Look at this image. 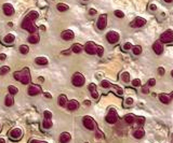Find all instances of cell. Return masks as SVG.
<instances>
[{
  "label": "cell",
  "instance_id": "cell-1",
  "mask_svg": "<svg viewBox=\"0 0 173 143\" xmlns=\"http://www.w3.org/2000/svg\"><path fill=\"white\" fill-rule=\"evenodd\" d=\"M14 79L16 81L21 82L24 85H29L31 84V72L28 68H24L21 71L14 72Z\"/></svg>",
  "mask_w": 173,
  "mask_h": 143
},
{
  "label": "cell",
  "instance_id": "cell-2",
  "mask_svg": "<svg viewBox=\"0 0 173 143\" xmlns=\"http://www.w3.org/2000/svg\"><path fill=\"white\" fill-rule=\"evenodd\" d=\"M35 21H31L29 19L28 17L25 16V19H23V22H22V28L25 30H27L28 32H31V34H36V31H37V26L35 25Z\"/></svg>",
  "mask_w": 173,
  "mask_h": 143
},
{
  "label": "cell",
  "instance_id": "cell-3",
  "mask_svg": "<svg viewBox=\"0 0 173 143\" xmlns=\"http://www.w3.org/2000/svg\"><path fill=\"white\" fill-rule=\"evenodd\" d=\"M85 83V76L81 74L80 72H76V73H74L73 78H72V84H73L74 86L76 87H81L83 86Z\"/></svg>",
  "mask_w": 173,
  "mask_h": 143
},
{
  "label": "cell",
  "instance_id": "cell-4",
  "mask_svg": "<svg viewBox=\"0 0 173 143\" xmlns=\"http://www.w3.org/2000/svg\"><path fill=\"white\" fill-rule=\"evenodd\" d=\"M106 40L109 44H116L120 40V34L115 30H110L106 34Z\"/></svg>",
  "mask_w": 173,
  "mask_h": 143
},
{
  "label": "cell",
  "instance_id": "cell-5",
  "mask_svg": "<svg viewBox=\"0 0 173 143\" xmlns=\"http://www.w3.org/2000/svg\"><path fill=\"white\" fill-rule=\"evenodd\" d=\"M8 135L9 138H10V140H12V141H17V140H19L21 138H22V135H23V132H22V129L21 128H12L11 130L8 132Z\"/></svg>",
  "mask_w": 173,
  "mask_h": 143
},
{
  "label": "cell",
  "instance_id": "cell-6",
  "mask_svg": "<svg viewBox=\"0 0 173 143\" xmlns=\"http://www.w3.org/2000/svg\"><path fill=\"white\" fill-rule=\"evenodd\" d=\"M105 120L108 124H116L118 122V114L115 109H109L107 115L105 117Z\"/></svg>",
  "mask_w": 173,
  "mask_h": 143
},
{
  "label": "cell",
  "instance_id": "cell-7",
  "mask_svg": "<svg viewBox=\"0 0 173 143\" xmlns=\"http://www.w3.org/2000/svg\"><path fill=\"white\" fill-rule=\"evenodd\" d=\"M82 124L88 130H94L96 128V123L94 122L92 117L90 116H85L82 118Z\"/></svg>",
  "mask_w": 173,
  "mask_h": 143
},
{
  "label": "cell",
  "instance_id": "cell-8",
  "mask_svg": "<svg viewBox=\"0 0 173 143\" xmlns=\"http://www.w3.org/2000/svg\"><path fill=\"white\" fill-rule=\"evenodd\" d=\"M160 41L162 43H172L173 42V31L171 29L165 30L160 36Z\"/></svg>",
  "mask_w": 173,
  "mask_h": 143
},
{
  "label": "cell",
  "instance_id": "cell-9",
  "mask_svg": "<svg viewBox=\"0 0 173 143\" xmlns=\"http://www.w3.org/2000/svg\"><path fill=\"white\" fill-rule=\"evenodd\" d=\"M107 26V14H101L96 22V27L99 30H104Z\"/></svg>",
  "mask_w": 173,
  "mask_h": 143
},
{
  "label": "cell",
  "instance_id": "cell-10",
  "mask_svg": "<svg viewBox=\"0 0 173 143\" xmlns=\"http://www.w3.org/2000/svg\"><path fill=\"white\" fill-rule=\"evenodd\" d=\"M83 50H85V53H87V54H89V55H95V54H96V50H97V45H96L94 42L89 41V42H87V43H85Z\"/></svg>",
  "mask_w": 173,
  "mask_h": 143
},
{
  "label": "cell",
  "instance_id": "cell-11",
  "mask_svg": "<svg viewBox=\"0 0 173 143\" xmlns=\"http://www.w3.org/2000/svg\"><path fill=\"white\" fill-rule=\"evenodd\" d=\"M145 25H146V19L141 17V16L135 17V19L130 23V26L132 27V28H141V27L145 26Z\"/></svg>",
  "mask_w": 173,
  "mask_h": 143
},
{
  "label": "cell",
  "instance_id": "cell-12",
  "mask_svg": "<svg viewBox=\"0 0 173 143\" xmlns=\"http://www.w3.org/2000/svg\"><path fill=\"white\" fill-rule=\"evenodd\" d=\"M41 93V88L40 86L36 85V84H29V86L27 88V94L29 96H37Z\"/></svg>",
  "mask_w": 173,
  "mask_h": 143
},
{
  "label": "cell",
  "instance_id": "cell-13",
  "mask_svg": "<svg viewBox=\"0 0 173 143\" xmlns=\"http://www.w3.org/2000/svg\"><path fill=\"white\" fill-rule=\"evenodd\" d=\"M2 10H3L4 15H7V16H12L15 13V9L11 3H4L3 7H2Z\"/></svg>",
  "mask_w": 173,
  "mask_h": 143
},
{
  "label": "cell",
  "instance_id": "cell-14",
  "mask_svg": "<svg viewBox=\"0 0 173 143\" xmlns=\"http://www.w3.org/2000/svg\"><path fill=\"white\" fill-rule=\"evenodd\" d=\"M61 38L63 40H65V41H70V40H73L75 38V32L70 29L64 30V31H62Z\"/></svg>",
  "mask_w": 173,
  "mask_h": 143
},
{
  "label": "cell",
  "instance_id": "cell-15",
  "mask_svg": "<svg viewBox=\"0 0 173 143\" xmlns=\"http://www.w3.org/2000/svg\"><path fill=\"white\" fill-rule=\"evenodd\" d=\"M163 43H162L160 40H157V41L155 42L154 44H153V51H154L157 55H161L162 52H163Z\"/></svg>",
  "mask_w": 173,
  "mask_h": 143
},
{
  "label": "cell",
  "instance_id": "cell-16",
  "mask_svg": "<svg viewBox=\"0 0 173 143\" xmlns=\"http://www.w3.org/2000/svg\"><path fill=\"white\" fill-rule=\"evenodd\" d=\"M66 108H67L69 111H76V110H78V108H79V102H78L77 100H75V99H72V100H69V101L67 102Z\"/></svg>",
  "mask_w": 173,
  "mask_h": 143
},
{
  "label": "cell",
  "instance_id": "cell-17",
  "mask_svg": "<svg viewBox=\"0 0 173 143\" xmlns=\"http://www.w3.org/2000/svg\"><path fill=\"white\" fill-rule=\"evenodd\" d=\"M14 41H15V36L13 34H6L3 37V39H2V42H3L4 44L7 45H11L14 43Z\"/></svg>",
  "mask_w": 173,
  "mask_h": 143
},
{
  "label": "cell",
  "instance_id": "cell-18",
  "mask_svg": "<svg viewBox=\"0 0 173 143\" xmlns=\"http://www.w3.org/2000/svg\"><path fill=\"white\" fill-rule=\"evenodd\" d=\"M88 89H89V91H90V94H91L93 99H99V93H97V90H96V85L94 84V83L89 84Z\"/></svg>",
  "mask_w": 173,
  "mask_h": 143
},
{
  "label": "cell",
  "instance_id": "cell-19",
  "mask_svg": "<svg viewBox=\"0 0 173 143\" xmlns=\"http://www.w3.org/2000/svg\"><path fill=\"white\" fill-rule=\"evenodd\" d=\"M72 140V135L69 132H62L60 135V143H68Z\"/></svg>",
  "mask_w": 173,
  "mask_h": 143
},
{
  "label": "cell",
  "instance_id": "cell-20",
  "mask_svg": "<svg viewBox=\"0 0 173 143\" xmlns=\"http://www.w3.org/2000/svg\"><path fill=\"white\" fill-rule=\"evenodd\" d=\"M35 63L37 65H39V66H47V65L49 64V60L44 56H39V57H36Z\"/></svg>",
  "mask_w": 173,
  "mask_h": 143
},
{
  "label": "cell",
  "instance_id": "cell-21",
  "mask_svg": "<svg viewBox=\"0 0 173 143\" xmlns=\"http://www.w3.org/2000/svg\"><path fill=\"white\" fill-rule=\"evenodd\" d=\"M67 102H68V100H67V97H66V95H60V96H58V105H60V107H62V108L66 107Z\"/></svg>",
  "mask_w": 173,
  "mask_h": 143
},
{
  "label": "cell",
  "instance_id": "cell-22",
  "mask_svg": "<svg viewBox=\"0 0 173 143\" xmlns=\"http://www.w3.org/2000/svg\"><path fill=\"white\" fill-rule=\"evenodd\" d=\"M82 50H83V46L79 43H75V44L72 45V47H70V51L75 54H79V53L82 52Z\"/></svg>",
  "mask_w": 173,
  "mask_h": 143
},
{
  "label": "cell",
  "instance_id": "cell-23",
  "mask_svg": "<svg viewBox=\"0 0 173 143\" xmlns=\"http://www.w3.org/2000/svg\"><path fill=\"white\" fill-rule=\"evenodd\" d=\"M14 103V98H13V95L11 94H8L4 98V104L7 105V107H12Z\"/></svg>",
  "mask_w": 173,
  "mask_h": 143
},
{
  "label": "cell",
  "instance_id": "cell-24",
  "mask_svg": "<svg viewBox=\"0 0 173 143\" xmlns=\"http://www.w3.org/2000/svg\"><path fill=\"white\" fill-rule=\"evenodd\" d=\"M158 98H159L160 102L165 103V104H168V103H170V101H171L170 96H168V95H165V94H160L158 96Z\"/></svg>",
  "mask_w": 173,
  "mask_h": 143
},
{
  "label": "cell",
  "instance_id": "cell-25",
  "mask_svg": "<svg viewBox=\"0 0 173 143\" xmlns=\"http://www.w3.org/2000/svg\"><path fill=\"white\" fill-rule=\"evenodd\" d=\"M53 126V122H52V118H43L42 122V127L44 129H50Z\"/></svg>",
  "mask_w": 173,
  "mask_h": 143
},
{
  "label": "cell",
  "instance_id": "cell-26",
  "mask_svg": "<svg viewBox=\"0 0 173 143\" xmlns=\"http://www.w3.org/2000/svg\"><path fill=\"white\" fill-rule=\"evenodd\" d=\"M26 17H28V19H31V21H36V19L39 17V13L37 11H35V10H31V11L28 12V14L26 15Z\"/></svg>",
  "mask_w": 173,
  "mask_h": 143
},
{
  "label": "cell",
  "instance_id": "cell-27",
  "mask_svg": "<svg viewBox=\"0 0 173 143\" xmlns=\"http://www.w3.org/2000/svg\"><path fill=\"white\" fill-rule=\"evenodd\" d=\"M39 36L37 34H31L29 37H28V42L29 43H31V44H36V43H38L39 42Z\"/></svg>",
  "mask_w": 173,
  "mask_h": 143
},
{
  "label": "cell",
  "instance_id": "cell-28",
  "mask_svg": "<svg viewBox=\"0 0 173 143\" xmlns=\"http://www.w3.org/2000/svg\"><path fill=\"white\" fill-rule=\"evenodd\" d=\"M145 135V132L143 129H136L134 132H133V137H134L135 139H142L143 137Z\"/></svg>",
  "mask_w": 173,
  "mask_h": 143
},
{
  "label": "cell",
  "instance_id": "cell-29",
  "mask_svg": "<svg viewBox=\"0 0 173 143\" xmlns=\"http://www.w3.org/2000/svg\"><path fill=\"white\" fill-rule=\"evenodd\" d=\"M56 9H58V11H60V12H66V11H68L69 10V7H68V4H66V3H58V6H56Z\"/></svg>",
  "mask_w": 173,
  "mask_h": 143
},
{
  "label": "cell",
  "instance_id": "cell-30",
  "mask_svg": "<svg viewBox=\"0 0 173 143\" xmlns=\"http://www.w3.org/2000/svg\"><path fill=\"white\" fill-rule=\"evenodd\" d=\"M124 120H126L127 124H133L135 122V116L133 114H127V115L124 116Z\"/></svg>",
  "mask_w": 173,
  "mask_h": 143
},
{
  "label": "cell",
  "instance_id": "cell-31",
  "mask_svg": "<svg viewBox=\"0 0 173 143\" xmlns=\"http://www.w3.org/2000/svg\"><path fill=\"white\" fill-rule=\"evenodd\" d=\"M132 53H133V55H141L142 54V46L141 45H134L132 47Z\"/></svg>",
  "mask_w": 173,
  "mask_h": 143
},
{
  "label": "cell",
  "instance_id": "cell-32",
  "mask_svg": "<svg viewBox=\"0 0 173 143\" xmlns=\"http://www.w3.org/2000/svg\"><path fill=\"white\" fill-rule=\"evenodd\" d=\"M145 123V117H142V116H138V117H135V124L138 127H141L143 126Z\"/></svg>",
  "mask_w": 173,
  "mask_h": 143
},
{
  "label": "cell",
  "instance_id": "cell-33",
  "mask_svg": "<svg viewBox=\"0 0 173 143\" xmlns=\"http://www.w3.org/2000/svg\"><path fill=\"white\" fill-rule=\"evenodd\" d=\"M121 80H122V82H124V83H129L130 82V73L127 71L122 72V74H121Z\"/></svg>",
  "mask_w": 173,
  "mask_h": 143
},
{
  "label": "cell",
  "instance_id": "cell-34",
  "mask_svg": "<svg viewBox=\"0 0 173 143\" xmlns=\"http://www.w3.org/2000/svg\"><path fill=\"white\" fill-rule=\"evenodd\" d=\"M28 52H29V47H28V45H21L19 46V53L21 54H23V55H26V54H28Z\"/></svg>",
  "mask_w": 173,
  "mask_h": 143
},
{
  "label": "cell",
  "instance_id": "cell-35",
  "mask_svg": "<svg viewBox=\"0 0 173 143\" xmlns=\"http://www.w3.org/2000/svg\"><path fill=\"white\" fill-rule=\"evenodd\" d=\"M101 86L103 87V88H109V87H113L114 85H113L109 81H107V80H103V81L101 82Z\"/></svg>",
  "mask_w": 173,
  "mask_h": 143
},
{
  "label": "cell",
  "instance_id": "cell-36",
  "mask_svg": "<svg viewBox=\"0 0 173 143\" xmlns=\"http://www.w3.org/2000/svg\"><path fill=\"white\" fill-rule=\"evenodd\" d=\"M8 90H9V94L13 95V96L17 94V91H19V89H17V87H15L14 85H10V86L8 87Z\"/></svg>",
  "mask_w": 173,
  "mask_h": 143
},
{
  "label": "cell",
  "instance_id": "cell-37",
  "mask_svg": "<svg viewBox=\"0 0 173 143\" xmlns=\"http://www.w3.org/2000/svg\"><path fill=\"white\" fill-rule=\"evenodd\" d=\"M9 71H10V67H8V66H2V67L0 68V75L7 74Z\"/></svg>",
  "mask_w": 173,
  "mask_h": 143
},
{
  "label": "cell",
  "instance_id": "cell-38",
  "mask_svg": "<svg viewBox=\"0 0 173 143\" xmlns=\"http://www.w3.org/2000/svg\"><path fill=\"white\" fill-rule=\"evenodd\" d=\"M114 15H115L116 17H118V19H123L124 17V13L121 10H115L114 11Z\"/></svg>",
  "mask_w": 173,
  "mask_h": 143
},
{
  "label": "cell",
  "instance_id": "cell-39",
  "mask_svg": "<svg viewBox=\"0 0 173 143\" xmlns=\"http://www.w3.org/2000/svg\"><path fill=\"white\" fill-rule=\"evenodd\" d=\"M96 54H97V56H99V57H102V56H103V54H104V47H103V46H101V45H97Z\"/></svg>",
  "mask_w": 173,
  "mask_h": 143
},
{
  "label": "cell",
  "instance_id": "cell-40",
  "mask_svg": "<svg viewBox=\"0 0 173 143\" xmlns=\"http://www.w3.org/2000/svg\"><path fill=\"white\" fill-rule=\"evenodd\" d=\"M141 80L140 79H134V80H132V86H134V87H138V86H141Z\"/></svg>",
  "mask_w": 173,
  "mask_h": 143
},
{
  "label": "cell",
  "instance_id": "cell-41",
  "mask_svg": "<svg viewBox=\"0 0 173 143\" xmlns=\"http://www.w3.org/2000/svg\"><path fill=\"white\" fill-rule=\"evenodd\" d=\"M132 47H133V45L131 44L130 42H126V43L123 44V50H124V51H130V50H132Z\"/></svg>",
  "mask_w": 173,
  "mask_h": 143
},
{
  "label": "cell",
  "instance_id": "cell-42",
  "mask_svg": "<svg viewBox=\"0 0 173 143\" xmlns=\"http://www.w3.org/2000/svg\"><path fill=\"white\" fill-rule=\"evenodd\" d=\"M43 117H44V118H52V112L49 111V110H46V111L43 112Z\"/></svg>",
  "mask_w": 173,
  "mask_h": 143
},
{
  "label": "cell",
  "instance_id": "cell-43",
  "mask_svg": "<svg viewBox=\"0 0 173 143\" xmlns=\"http://www.w3.org/2000/svg\"><path fill=\"white\" fill-rule=\"evenodd\" d=\"M113 87H115V89H116V91H117V94H118V95H120V96H121V95L123 94V89L120 86H118V85H114Z\"/></svg>",
  "mask_w": 173,
  "mask_h": 143
},
{
  "label": "cell",
  "instance_id": "cell-44",
  "mask_svg": "<svg viewBox=\"0 0 173 143\" xmlns=\"http://www.w3.org/2000/svg\"><path fill=\"white\" fill-rule=\"evenodd\" d=\"M124 104L126 105H132L133 104V99H132L131 97L127 98V99H126V101H124Z\"/></svg>",
  "mask_w": 173,
  "mask_h": 143
},
{
  "label": "cell",
  "instance_id": "cell-45",
  "mask_svg": "<svg viewBox=\"0 0 173 143\" xmlns=\"http://www.w3.org/2000/svg\"><path fill=\"white\" fill-rule=\"evenodd\" d=\"M96 14H97V11H96L95 9H89V15L90 16H94Z\"/></svg>",
  "mask_w": 173,
  "mask_h": 143
},
{
  "label": "cell",
  "instance_id": "cell-46",
  "mask_svg": "<svg viewBox=\"0 0 173 143\" xmlns=\"http://www.w3.org/2000/svg\"><path fill=\"white\" fill-rule=\"evenodd\" d=\"M148 9H149V11H156L157 10V6L155 3H150L148 6Z\"/></svg>",
  "mask_w": 173,
  "mask_h": 143
},
{
  "label": "cell",
  "instance_id": "cell-47",
  "mask_svg": "<svg viewBox=\"0 0 173 143\" xmlns=\"http://www.w3.org/2000/svg\"><path fill=\"white\" fill-rule=\"evenodd\" d=\"M155 85H156V80L155 79L148 80V86H155Z\"/></svg>",
  "mask_w": 173,
  "mask_h": 143
},
{
  "label": "cell",
  "instance_id": "cell-48",
  "mask_svg": "<svg viewBox=\"0 0 173 143\" xmlns=\"http://www.w3.org/2000/svg\"><path fill=\"white\" fill-rule=\"evenodd\" d=\"M158 73H159V75H163V74H165V68H162V67L158 68Z\"/></svg>",
  "mask_w": 173,
  "mask_h": 143
},
{
  "label": "cell",
  "instance_id": "cell-49",
  "mask_svg": "<svg viewBox=\"0 0 173 143\" xmlns=\"http://www.w3.org/2000/svg\"><path fill=\"white\" fill-rule=\"evenodd\" d=\"M141 91H142L143 94H148V93H149V89H148V87L147 86H144V87H142V90H141Z\"/></svg>",
  "mask_w": 173,
  "mask_h": 143
},
{
  "label": "cell",
  "instance_id": "cell-50",
  "mask_svg": "<svg viewBox=\"0 0 173 143\" xmlns=\"http://www.w3.org/2000/svg\"><path fill=\"white\" fill-rule=\"evenodd\" d=\"M29 143H47L44 141H41V140H37V139H31Z\"/></svg>",
  "mask_w": 173,
  "mask_h": 143
},
{
  "label": "cell",
  "instance_id": "cell-51",
  "mask_svg": "<svg viewBox=\"0 0 173 143\" xmlns=\"http://www.w3.org/2000/svg\"><path fill=\"white\" fill-rule=\"evenodd\" d=\"M95 135H95L96 139H100V138H103V133H102V132H101L100 130H97Z\"/></svg>",
  "mask_w": 173,
  "mask_h": 143
},
{
  "label": "cell",
  "instance_id": "cell-52",
  "mask_svg": "<svg viewBox=\"0 0 173 143\" xmlns=\"http://www.w3.org/2000/svg\"><path fill=\"white\" fill-rule=\"evenodd\" d=\"M7 59V55L4 53H0V60H6Z\"/></svg>",
  "mask_w": 173,
  "mask_h": 143
},
{
  "label": "cell",
  "instance_id": "cell-53",
  "mask_svg": "<svg viewBox=\"0 0 173 143\" xmlns=\"http://www.w3.org/2000/svg\"><path fill=\"white\" fill-rule=\"evenodd\" d=\"M43 96H44V97H47V98H49V99H51V98H52V96H51V94H49V93H43Z\"/></svg>",
  "mask_w": 173,
  "mask_h": 143
},
{
  "label": "cell",
  "instance_id": "cell-54",
  "mask_svg": "<svg viewBox=\"0 0 173 143\" xmlns=\"http://www.w3.org/2000/svg\"><path fill=\"white\" fill-rule=\"evenodd\" d=\"M85 105H90V104H91V102L89 101V100H85Z\"/></svg>",
  "mask_w": 173,
  "mask_h": 143
},
{
  "label": "cell",
  "instance_id": "cell-55",
  "mask_svg": "<svg viewBox=\"0 0 173 143\" xmlns=\"http://www.w3.org/2000/svg\"><path fill=\"white\" fill-rule=\"evenodd\" d=\"M0 143H6V140L3 138H0Z\"/></svg>",
  "mask_w": 173,
  "mask_h": 143
},
{
  "label": "cell",
  "instance_id": "cell-56",
  "mask_svg": "<svg viewBox=\"0 0 173 143\" xmlns=\"http://www.w3.org/2000/svg\"><path fill=\"white\" fill-rule=\"evenodd\" d=\"M163 1H165V2H167V3H171L173 0H163Z\"/></svg>",
  "mask_w": 173,
  "mask_h": 143
},
{
  "label": "cell",
  "instance_id": "cell-57",
  "mask_svg": "<svg viewBox=\"0 0 173 143\" xmlns=\"http://www.w3.org/2000/svg\"><path fill=\"white\" fill-rule=\"evenodd\" d=\"M62 54H65V55H68L69 52H68V51H65V52H62Z\"/></svg>",
  "mask_w": 173,
  "mask_h": 143
},
{
  "label": "cell",
  "instance_id": "cell-58",
  "mask_svg": "<svg viewBox=\"0 0 173 143\" xmlns=\"http://www.w3.org/2000/svg\"><path fill=\"white\" fill-rule=\"evenodd\" d=\"M39 28H40V29H42V30H46V27L43 26V25H42V26H40Z\"/></svg>",
  "mask_w": 173,
  "mask_h": 143
},
{
  "label": "cell",
  "instance_id": "cell-59",
  "mask_svg": "<svg viewBox=\"0 0 173 143\" xmlns=\"http://www.w3.org/2000/svg\"><path fill=\"white\" fill-rule=\"evenodd\" d=\"M170 98H171V99H173V91L171 93V94H170Z\"/></svg>",
  "mask_w": 173,
  "mask_h": 143
},
{
  "label": "cell",
  "instance_id": "cell-60",
  "mask_svg": "<svg viewBox=\"0 0 173 143\" xmlns=\"http://www.w3.org/2000/svg\"><path fill=\"white\" fill-rule=\"evenodd\" d=\"M171 75H172V78H173V70L171 71Z\"/></svg>",
  "mask_w": 173,
  "mask_h": 143
},
{
  "label": "cell",
  "instance_id": "cell-61",
  "mask_svg": "<svg viewBox=\"0 0 173 143\" xmlns=\"http://www.w3.org/2000/svg\"><path fill=\"white\" fill-rule=\"evenodd\" d=\"M83 1H90V0H83Z\"/></svg>",
  "mask_w": 173,
  "mask_h": 143
},
{
  "label": "cell",
  "instance_id": "cell-62",
  "mask_svg": "<svg viewBox=\"0 0 173 143\" xmlns=\"http://www.w3.org/2000/svg\"><path fill=\"white\" fill-rule=\"evenodd\" d=\"M0 130H1V124H0Z\"/></svg>",
  "mask_w": 173,
  "mask_h": 143
}]
</instances>
